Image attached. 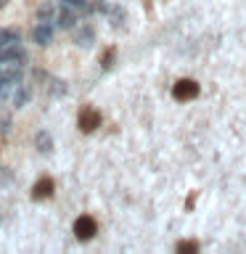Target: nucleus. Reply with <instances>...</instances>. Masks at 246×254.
Returning a JSON list of instances; mask_svg holds the SVG:
<instances>
[{
    "mask_svg": "<svg viewBox=\"0 0 246 254\" xmlns=\"http://www.w3.org/2000/svg\"><path fill=\"white\" fill-rule=\"evenodd\" d=\"M35 143H37V148L43 151V154H48V151L53 148V140H51V135H48V132H37Z\"/></svg>",
    "mask_w": 246,
    "mask_h": 254,
    "instance_id": "nucleus-11",
    "label": "nucleus"
},
{
    "mask_svg": "<svg viewBox=\"0 0 246 254\" xmlns=\"http://www.w3.org/2000/svg\"><path fill=\"white\" fill-rule=\"evenodd\" d=\"M106 16H109V21H111V24H114V27H117V29H124V21H127V13L122 11V8H109V13H106Z\"/></svg>",
    "mask_w": 246,
    "mask_h": 254,
    "instance_id": "nucleus-8",
    "label": "nucleus"
},
{
    "mask_svg": "<svg viewBox=\"0 0 246 254\" xmlns=\"http://www.w3.org/2000/svg\"><path fill=\"white\" fill-rule=\"evenodd\" d=\"M77 125H79V130H82V132H93V130H98V127H101V114L93 106H85L82 111H79Z\"/></svg>",
    "mask_w": 246,
    "mask_h": 254,
    "instance_id": "nucleus-1",
    "label": "nucleus"
},
{
    "mask_svg": "<svg viewBox=\"0 0 246 254\" xmlns=\"http://www.w3.org/2000/svg\"><path fill=\"white\" fill-rule=\"evenodd\" d=\"M74 40H77V43L82 45V48H87V45H93V40H95V32H93L90 27H82V29L77 32V37H74Z\"/></svg>",
    "mask_w": 246,
    "mask_h": 254,
    "instance_id": "nucleus-10",
    "label": "nucleus"
},
{
    "mask_svg": "<svg viewBox=\"0 0 246 254\" xmlns=\"http://www.w3.org/2000/svg\"><path fill=\"white\" fill-rule=\"evenodd\" d=\"M29 95H32L29 85H16V93H13V103H16V106H24V103L29 101Z\"/></svg>",
    "mask_w": 246,
    "mask_h": 254,
    "instance_id": "nucleus-9",
    "label": "nucleus"
},
{
    "mask_svg": "<svg viewBox=\"0 0 246 254\" xmlns=\"http://www.w3.org/2000/svg\"><path fill=\"white\" fill-rule=\"evenodd\" d=\"M111 64H114V48H109V51L103 53V59H101V66L103 69H111Z\"/></svg>",
    "mask_w": 246,
    "mask_h": 254,
    "instance_id": "nucleus-15",
    "label": "nucleus"
},
{
    "mask_svg": "<svg viewBox=\"0 0 246 254\" xmlns=\"http://www.w3.org/2000/svg\"><path fill=\"white\" fill-rule=\"evenodd\" d=\"M63 5L74 8V11H87V0H63Z\"/></svg>",
    "mask_w": 246,
    "mask_h": 254,
    "instance_id": "nucleus-14",
    "label": "nucleus"
},
{
    "mask_svg": "<svg viewBox=\"0 0 246 254\" xmlns=\"http://www.w3.org/2000/svg\"><path fill=\"white\" fill-rule=\"evenodd\" d=\"M51 16H53V5H51V3L40 5V11H37V19H40V21H51Z\"/></svg>",
    "mask_w": 246,
    "mask_h": 254,
    "instance_id": "nucleus-12",
    "label": "nucleus"
},
{
    "mask_svg": "<svg viewBox=\"0 0 246 254\" xmlns=\"http://www.w3.org/2000/svg\"><path fill=\"white\" fill-rule=\"evenodd\" d=\"M51 193H53V180H51V178L37 180L35 188H32V198H35V201H43V198H48Z\"/></svg>",
    "mask_w": 246,
    "mask_h": 254,
    "instance_id": "nucleus-5",
    "label": "nucleus"
},
{
    "mask_svg": "<svg viewBox=\"0 0 246 254\" xmlns=\"http://www.w3.org/2000/svg\"><path fill=\"white\" fill-rule=\"evenodd\" d=\"M5 3H8V0H0V8H3V5H5Z\"/></svg>",
    "mask_w": 246,
    "mask_h": 254,
    "instance_id": "nucleus-16",
    "label": "nucleus"
},
{
    "mask_svg": "<svg viewBox=\"0 0 246 254\" xmlns=\"http://www.w3.org/2000/svg\"><path fill=\"white\" fill-rule=\"evenodd\" d=\"M19 32L16 29H0V51H8V48L19 45Z\"/></svg>",
    "mask_w": 246,
    "mask_h": 254,
    "instance_id": "nucleus-7",
    "label": "nucleus"
},
{
    "mask_svg": "<svg viewBox=\"0 0 246 254\" xmlns=\"http://www.w3.org/2000/svg\"><path fill=\"white\" fill-rule=\"evenodd\" d=\"M178 252H180V254L198 252V244H196V241H180V244H178Z\"/></svg>",
    "mask_w": 246,
    "mask_h": 254,
    "instance_id": "nucleus-13",
    "label": "nucleus"
},
{
    "mask_svg": "<svg viewBox=\"0 0 246 254\" xmlns=\"http://www.w3.org/2000/svg\"><path fill=\"white\" fill-rule=\"evenodd\" d=\"M56 21H59V27H61V29H71V27L77 24V13H74V8L63 5L61 11H59V19H56Z\"/></svg>",
    "mask_w": 246,
    "mask_h": 254,
    "instance_id": "nucleus-6",
    "label": "nucleus"
},
{
    "mask_svg": "<svg viewBox=\"0 0 246 254\" xmlns=\"http://www.w3.org/2000/svg\"><path fill=\"white\" fill-rule=\"evenodd\" d=\"M32 37H35L37 45H48V43H51V37H53L51 21H40L37 27H35V32H32Z\"/></svg>",
    "mask_w": 246,
    "mask_h": 254,
    "instance_id": "nucleus-4",
    "label": "nucleus"
},
{
    "mask_svg": "<svg viewBox=\"0 0 246 254\" xmlns=\"http://www.w3.org/2000/svg\"><path fill=\"white\" fill-rule=\"evenodd\" d=\"M172 95H175V101H193L198 95V85L193 79H178L172 87Z\"/></svg>",
    "mask_w": 246,
    "mask_h": 254,
    "instance_id": "nucleus-2",
    "label": "nucleus"
},
{
    "mask_svg": "<svg viewBox=\"0 0 246 254\" xmlns=\"http://www.w3.org/2000/svg\"><path fill=\"white\" fill-rule=\"evenodd\" d=\"M95 230H98V225H95V220L87 217V214L74 222V236L79 238V241H90V238L95 236Z\"/></svg>",
    "mask_w": 246,
    "mask_h": 254,
    "instance_id": "nucleus-3",
    "label": "nucleus"
}]
</instances>
